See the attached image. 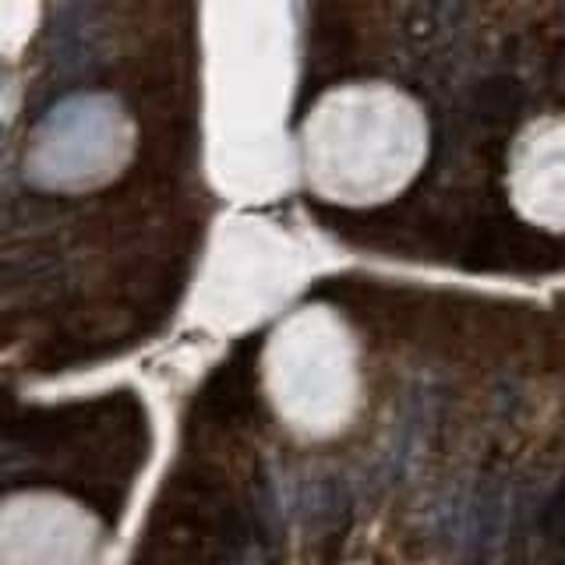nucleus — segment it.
<instances>
[{
  "mask_svg": "<svg viewBox=\"0 0 565 565\" xmlns=\"http://www.w3.org/2000/svg\"><path fill=\"white\" fill-rule=\"evenodd\" d=\"M311 199L332 209H382L406 194L431 159V117L396 82H340L315 96L297 135Z\"/></svg>",
  "mask_w": 565,
  "mask_h": 565,
  "instance_id": "f257e3e1",
  "label": "nucleus"
},
{
  "mask_svg": "<svg viewBox=\"0 0 565 565\" xmlns=\"http://www.w3.org/2000/svg\"><path fill=\"white\" fill-rule=\"evenodd\" d=\"M262 382L269 406L311 441L343 435L367 403V350L350 318L332 305H308L265 343Z\"/></svg>",
  "mask_w": 565,
  "mask_h": 565,
  "instance_id": "f03ea898",
  "label": "nucleus"
},
{
  "mask_svg": "<svg viewBox=\"0 0 565 565\" xmlns=\"http://www.w3.org/2000/svg\"><path fill=\"white\" fill-rule=\"evenodd\" d=\"M502 184L520 223L565 234V114H534L520 124Z\"/></svg>",
  "mask_w": 565,
  "mask_h": 565,
  "instance_id": "7ed1b4c3",
  "label": "nucleus"
},
{
  "mask_svg": "<svg viewBox=\"0 0 565 565\" xmlns=\"http://www.w3.org/2000/svg\"><path fill=\"white\" fill-rule=\"evenodd\" d=\"M64 282V258L61 252H11L0 255V297L35 294L50 297L61 294Z\"/></svg>",
  "mask_w": 565,
  "mask_h": 565,
  "instance_id": "20e7f679",
  "label": "nucleus"
},
{
  "mask_svg": "<svg viewBox=\"0 0 565 565\" xmlns=\"http://www.w3.org/2000/svg\"><path fill=\"white\" fill-rule=\"evenodd\" d=\"M71 212V202L61 194H25L0 209V234H29V230L57 226Z\"/></svg>",
  "mask_w": 565,
  "mask_h": 565,
  "instance_id": "39448f33",
  "label": "nucleus"
}]
</instances>
